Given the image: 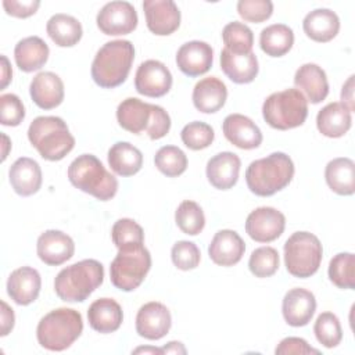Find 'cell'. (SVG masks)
I'll list each match as a JSON object with an SVG mask.
<instances>
[{
    "instance_id": "6da1fadb",
    "label": "cell",
    "mask_w": 355,
    "mask_h": 355,
    "mask_svg": "<svg viewBox=\"0 0 355 355\" xmlns=\"http://www.w3.org/2000/svg\"><path fill=\"white\" fill-rule=\"evenodd\" d=\"M293 176V159L282 151L252 161L245 171V182L250 191L259 197H269L283 190Z\"/></svg>"
},
{
    "instance_id": "7a4b0ae2",
    "label": "cell",
    "mask_w": 355,
    "mask_h": 355,
    "mask_svg": "<svg viewBox=\"0 0 355 355\" xmlns=\"http://www.w3.org/2000/svg\"><path fill=\"white\" fill-rule=\"evenodd\" d=\"M135 47L129 40H111L100 47L92 62V78L100 87L122 85L132 68Z\"/></svg>"
},
{
    "instance_id": "3957f363",
    "label": "cell",
    "mask_w": 355,
    "mask_h": 355,
    "mask_svg": "<svg viewBox=\"0 0 355 355\" xmlns=\"http://www.w3.org/2000/svg\"><path fill=\"white\" fill-rule=\"evenodd\" d=\"M104 280V266L96 259L72 263L54 279V291L65 302L85 301Z\"/></svg>"
},
{
    "instance_id": "277c9868",
    "label": "cell",
    "mask_w": 355,
    "mask_h": 355,
    "mask_svg": "<svg viewBox=\"0 0 355 355\" xmlns=\"http://www.w3.org/2000/svg\"><path fill=\"white\" fill-rule=\"evenodd\" d=\"M28 139L42 158L60 161L75 146V137L60 116H37L28 128Z\"/></svg>"
},
{
    "instance_id": "5b68a950",
    "label": "cell",
    "mask_w": 355,
    "mask_h": 355,
    "mask_svg": "<svg viewBox=\"0 0 355 355\" xmlns=\"http://www.w3.org/2000/svg\"><path fill=\"white\" fill-rule=\"evenodd\" d=\"M68 179L76 189L100 201L111 200L118 191V180L93 154L76 157L68 166Z\"/></svg>"
},
{
    "instance_id": "8992f818",
    "label": "cell",
    "mask_w": 355,
    "mask_h": 355,
    "mask_svg": "<svg viewBox=\"0 0 355 355\" xmlns=\"http://www.w3.org/2000/svg\"><path fill=\"white\" fill-rule=\"evenodd\" d=\"M83 331L82 315L72 308H57L44 315L36 327L39 344L49 351L69 348Z\"/></svg>"
},
{
    "instance_id": "52a82bcc",
    "label": "cell",
    "mask_w": 355,
    "mask_h": 355,
    "mask_svg": "<svg viewBox=\"0 0 355 355\" xmlns=\"http://www.w3.org/2000/svg\"><path fill=\"white\" fill-rule=\"evenodd\" d=\"M262 116L273 129L288 130L305 122L308 116V101L298 89L276 92L263 101Z\"/></svg>"
},
{
    "instance_id": "ba28073f",
    "label": "cell",
    "mask_w": 355,
    "mask_h": 355,
    "mask_svg": "<svg viewBox=\"0 0 355 355\" xmlns=\"http://www.w3.org/2000/svg\"><path fill=\"white\" fill-rule=\"evenodd\" d=\"M323 248L319 239L309 232H295L284 243V263L290 275L305 279L320 266Z\"/></svg>"
},
{
    "instance_id": "9c48e42d",
    "label": "cell",
    "mask_w": 355,
    "mask_h": 355,
    "mask_svg": "<svg viewBox=\"0 0 355 355\" xmlns=\"http://www.w3.org/2000/svg\"><path fill=\"white\" fill-rule=\"evenodd\" d=\"M150 268L151 255L144 244L119 248L110 266L111 283L122 291H133L143 283Z\"/></svg>"
},
{
    "instance_id": "30bf717a",
    "label": "cell",
    "mask_w": 355,
    "mask_h": 355,
    "mask_svg": "<svg viewBox=\"0 0 355 355\" xmlns=\"http://www.w3.org/2000/svg\"><path fill=\"white\" fill-rule=\"evenodd\" d=\"M137 12L129 1H110L96 17L98 29L110 36L128 35L137 26Z\"/></svg>"
},
{
    "instance_id": "8fae6325",
    "label": "cell",
    "mask_w": 355,
    "mask_h": 355,
    "mask_svg": "<svg viewBox=\"0 0 355 355\" xmlns=\"http://www.w3.org/2000/svg\"><path fill=\"white\" fill-rule=\"evenodd\" d=\"M284 227V215L273 207H259L251 211L245 220L247 234L258 243H270L279 239Z\"/></svg>"
},
{
    "instance_id": "7c38bea8",
    "label": "cell",
    "mask_w": 355,
    "mask_h": 355,
    "mask_svg": "<svg viewBox=\"0 0 355 355\" xmlns=\"http://www.w3.org/2000/svg\"><path fill=\"white\" fill-rule=\"evenodd\" d=\"M135 87L143 96L162 97L172 87V73L164 62L147 60L136 71Z\"/></svg>"
},
{
    "instance_id": "4fadbf2b",
    "label": "cell",
    "mask_w": 355,
    "mask_h": 355,
    "mask_svg": "<svg viewBox=\"0 0 355 355\" xmlns=\"http://www.w3.org/2000/svg\"><path fill=\"white\" fill-rule=\"evenodd\" d=\"M172 326L169 309L157 301L140 306L136 315V331L147 340H159L165 337Z\"/></svg>"
},
{
    "instance_id": "5bb4252c",
    "label": "cell",
    "mask_w": 355,
    "mask_h": 355,
    "mask_svg": "<svg viewBox=\"0 0 355 355\" xmlns=\"http://www.w3.org/2000/svg\"><path fill=\"white\" fill-rule=\"evenodd\" d=\"M143 10L147 28L154 35L168 36L180 25V11L172 0H146Z\"/></svg>"
},
{
    "instance_id": "9a60e30c",
    "label": "cell",
    "mask_w": 355,
    "mask_h": 355,
    "mask_svg": "<svg viewBox=\"0 0 355 355\" xmlns=\"http://www.w3.org/2000/svg\"><path fill=\"white\" fill-rule=\"evenodd\" d=\"M214 61L211 44L201 40H191L182 44L176 53L178 68L187 76L196 78L207 73Z\"/></svg>"
},
{
    "instance_id": "2e32d148",
    "label": "cell",
    "mask_w": 355,
    "mask_h": 355,
    "mask_svg": "<svg viewBox=\"0 0 355 355\" xmlns=\"http://www.w3.org/2000/svg\"><path fill=\"white\" fill-rule=\"evenodd\" d=\"M36 252L42 262L50 266H58L72 258L75 252L73 240L61 230H46L36 243Z\"/></svg>"
},
{
    "instance_id": "e0dca14e",
    "label": "cell",
    "mask_w": 355,
    "mask_h": 355,
    "mask_svg": "<svg viewBox=\"0 0 355 355\" xmlns=\"http://www.w3.org/2000/svg\"><path fill=\"white\" fill-rule=\"evenodd\" d=\"M222 130L225 137L241 150H252L262 143V132L252 119L241 114H230L225 118Z\"/></svg>"
},
{
    "instance_id": "ac0fdd59",
    "label": "cell",
    "mask_w": 355,
    "mask_h": 355,
    "mask_svg": "<svg viewBox=\"0 0 355 355\" xmlns=\"http://www.w3.org/2000/svg\"><path fill=\"white\" fill-rule=\"evenodd\" d=\"M316 311L315 295L305 288H291L286 293L282 304L283 318L293 327L306 326Z\"/></svg>"
},
{
    "instance_id": "d6986e66",
    "label": "cell",
    "mask_w": 355,
    "mask_h": 355,
    "mask_svg": "<svg viewBox=\"0 0 355 355\" xmlns=\"http://www.w3.org/2000/svg\"><path fill=\"white\" fill-rule=\"evenodd\" d=\"M245 244L240 234L230 229H223L215 233L208 254L214 263L219 266H233L243 258Z\"/></svg>"
},
{
    "instance_id": "ffe728a7",
    "label": "cell",
    "mask_w": 355,
    "mask_h": 355,
    "mask_svg": "<svg viewBox=\"0 0 355 355\" xmlns=\"http://www.w3.org/2000/svg\"><path fill=\"white\" fill-rule=\"evenodd\" d=\"M241 161L237 154L232 151H222L214 155L207 162L208 182L218 190H229L239 180Z\"/></svg>"
},
{
    "instance_id": "44dd1931",
    "label": "cell",
    "mask_w": 355,
    "mask_h": 355,
    "mask_svg": "<svg viewBox=\"0 0 355 355\" xmlns=\"http://www.w3.org/2000/svg\"><path fill=\"white\" fill-rule=\"evenodd\" d=\"M40 287V275L31 266H21L12 270L7 280V294L18 305L32 304L39 297Z\"/></svg>"
},
{
    "instance_id": "7402d4cb",
    "label": "cell",
    "mask_w": 355,
    "mask_h": 355,
    "mask_svg": "<svg viewBox=\"0 0 355 355\" xmlns=\"http://www.w3.org/2000/svg\"><path fill=\"white\" fill-rule=\"evenodd\" d=\"M29 93L39 108L51 110L58 107L64 100V83L54 72H39L31 82Z\"/></svg>"
},
{
    "instance_id": "603a6c76",
    "label": "cell",
    "mask_w": 355,
    "mask_h": 355,
    "mask_svg": "<svg viewBox=\"0 0 355 355\" xmlns=\"http://www.w3.org/2000/svg\"><path fill=\"white\" fill-rule=\"evenodd\" d=\"M220 68L232 82L239 85L252 82L259 69L257 55L252 51L234 53L226 47L220 53Z\"/></svg>"
},
{
    "instance_id": "cb8c5ba5",
    "label": "cell",
    "mask_w": 355,
    "mask_h": 355,
    "mask_svg": "<svg viewBox=\"0 0 355 355\" xmlns=\"http://www.w3.org/2000/svg\"><path fill=\"white\" fill-rule=\"evenodd\" d=\"M193 104L204 114L218 112L226 103V85L216 76H208L196 83L193 89Z\"/></svg>"
},
{
    "instance_id": "d4e9b609",
    "label": "cell",
    "mask_w": 355,
    "mask_h": 355,
    "mask_svg": "<svg viewBox=\"0 0 355 355\" xmlns=\"http://www.w3.org/2000/svg\"><path fill=\"white\" fill-rule=\"evenodd\" d=\"M8 178L14 191L22 197L37 193L42 186V169L35 159L28 157H21L11 165Z\"/></svg>"
},
{
    "instance_id": "484cf974",
    "label": "cell",
    "mask_w": 355,
    "mask_h": 355,
    "mask_svg": "<svg viewBox=\"0 0 355 355\" xmlns=\"http://www.w3.org/2000/svg\"><path fill=\"white\" fill-rule=\"evenodd\" d=\"M294 85L305 93L306 101L318 104L329 94V82L326 72L316 64L308 62L301 65L294 75Z\"/></svg>"
},
{
    "instance_id": "4316f807",
    "label": "cell",
    "mask_w": 355,
    "mask_h": 355,
    "mask_svg": "<svg viewBox=\"0 0 355 355\" xmlns=\"http://www.w3.org/2000/svg\"><path fill=\"white\" fill-rule=\"evenodd\" d=\"M87 320L93 330L103 334L112 333L122 324V308L112 298H98L89 306Z\"/></svg>"
},
{
    "instance_id": "83f0119b",
    "label": "cell",
    "mask_w": 355,
    "mask_h": 355,
    "mask_svg": "<svg viewBox=\"0 0 355 355\" xmlns=\"http://www.w3.org/2000/svg\"><path fill=\"white\" fill-rule=\"evenodd\" d=\"M302 28L309 39L318 43H326L337 36L340 31V18L329 8H316L305 15Z\"/></svg>"
},
{
    "instance_id": "f1b7e54d",
    "label": "cell",
    "mask_w": 355,
    "mask_h": 355,
    "mask_svg": "<svg viewBox=\"0 0 355 355\" xmlns=\"http://www.w3.org/2000/svg\"><path fill=\"white\" fill-rule=\"evenodd\" d=\"M351 111L338 101L329 103L316 115L318 130L326 137H341L351 128Z\"/></svg>"
},
{
    "instance_id": "f546056e",
    "label": "cell",
    "mask_w": 355,
    "mask_h": 355,
    "mask_svg": "<svg viewBox=\"0 0 355 355\" xmlns=\"http://www.w3.org/2000/svg\"><path fill=\"white\" fill-rule=\"evenodd\" d=\"M116 119L122 129L139 135L147 130L151 121V104L136 97L125 98L116 108Z\"/></svg>"
},
{
    "instance_id": "4dcf8cb0",
    "label": "cell",
    "mask_w": 355,
    "mask_h": 355,
    "mask_svg": "<svg viewBox=\"0 0 355 355\" xmlns=\"http://www.w3.org/2000/svg\"><path fill=\"white\" fill-rule=\"evenodd\" d=\"M49 53V46L42 37L28 36L15 44L14 58L21 71L33 72L47 62Z\"/></svg>"
},
{
    "instance_id": "1f68e13d",
    "label": "cell",
    "mask_w": 355,
    "mask_h": 355,
    "mask_svg": "<svg viewBox=\"0 0 355 355\" xmlns=\"http://www.w3.org/2000/svg\"><path fill=\"white\" fill-rule=\"evenodd\" d=\"M327 186L340 196H352L355 191V164L351 158L338 157L327 162L324 169Z\"/></svg>"
},
{
    "instance_id": "d6a6232c",
    "label": "cell",
    "mask_w": 355,
    "mask_h": 355,
    "mask_svg": "<svg viewBox=\"0 0 355 355\" xmlns=\"http://www.w3.org/2000/svg\"><path fill=\"white\" fill-rule=\"evenodd\" d=\"M108 164L116 175L133 176L143 166V154L128 141H116L108 150Z\"/></svg>"
},
{
    "instance_id": "836d02e7",
    "label": "cell",
    "mask_w": 355,
    "mask_h": 355,
    "mask_svg": "<svg viewBox=\"0 0 355 355\" xmlns=\"http://www.w3.org/2000/svg\"><path fill=\"white\" fill-rule=\"evenodd\" d=\"M47 35L60 47H72L82 39L80 22L68 14H54L46 25Z\"/></svg>"
},
{
    "instance_id": "e575fe53",
    "label": "cell",
    "mask_w": 355,
    "mask_h": 355,
    "mask_svg": "<svg viewBox=\"0 0 355 355\" xmlns=\"http://www.w3.org/2000/svg\"><path fill=\"white\" fill-rule=\"evenodd\" d=\"M294 32L286 24H273L261 31L259 46L270 57H282L291 50Z\"/></svg>"
},
{
    "instance_id": "d590c367",
    "label": "cell",
    "mask_w": 355,
    "mask_h": 355,
    "mask_svg": "<svg viewBox=\"0 0 355 355\" xmlns=\"http://www.w3.org/2000/svg\"><path fill=\"white\" fill-rule=\"evenodd\" d=\"M329 279L338 288L355 287V257L352 252H340L329 263Z\"/></svg>"
},
{
    "instance_id": "8d00e7d4",
    "label": "cell",
    "mask_w": 355,
    "mask_h": 355,
    "mask_svg": "<svg viewBox=\"0 0 355 355\" xmlns=\"http://www.w3.org/2000/svg\"><path fill=\"white\" fill-rule=\"evenodd\" d=\"M175 220L178 227L189 236H197L205 226L202 208L191 200H184L179 204L175 212Z\"/></svg>"
},
{
    "instance_id": "74e56055",
    "label": "cell",
    "mask_w": 355,
    "mask_h": 355,
    "mask_svg": "<svg viewBox=\"0 0 355 355\" xmlns=\"http://www.w3.org/2000/svg\"><path fill=\"white\" fill-rule=\"evenodd\" d=\"M154 164L165 176L176 178L186 171L187 157L183 150L176 146H164L155 153Z\"/></svg>"
},
{
    "instance_id": "f35d334b",
    "label": "cell",
    "mask_w": 355,
    "mask_h": 355,
    "mask_svg": "<svg viewBox=\"0 0 355 355\" xmlns=\"http://www.w3.org/2000/svg\"><path fill=\"white\" fill-rule=\"evenodd\" d=\"M222 39L225 47L234 53H250L252 51L254 33L243 22H229L222 31Z\"/></svg>"
},
{
    "instance_id": "ab89813d",
    "label": "cell",
    "mask_w": 355,
    "mask_h": 355,
    "mask_svg": "<svg viewBox=\"0 0 355 355\" xmlns=\"http://www.w3.org/2000/svg\"><path fill=\"white\" fill-rule=\"evenodd\" d=\"M111 237L118 250L143 245L144 243V232L141 226L130 218L118 219L112 226Z\"/></svg>"
},
{
    "instance_id": "60d3db41",
    "label": "cell",
    "mask_w": 355,
    "mask_h": 355,
    "mask_svg": "<svg viewBox=\"0 0 355 355\" xmlns=\"http://www.w3.org/2000/svg\"><path fill=\"white\" fill-rule=\"evenodd\" d=\"M316 340L326 348H334L341 343L343 330L338 318L333 312H322L313 326Z\"/></svg>"
},
{
    "instance_id": "b9f144b4",
    "label": "cell",
    "mask_w": 355,
    "mask_h": 355,
    "mask_svg": "<svg viewBox=\"0 0 355 355\" xmlns=\"http://www.w3.org/2000/svg\"><path fill=\"white\" fill-rule=\"evenodd\" d=\"M248 268L257 277H269L279 269V252L269 245L255 248L250 257Z\"/></svg>"
},
{
    "instance_id": "7bdbcfd3",
    "label": "cell",
    "mask_w": 355,
    "mask_h": 355,
    "mask_svg": "<svg viewBox=\"0 0 355 355\" xmlns=\"http://www.w3.org/2000/svg\"><path fill=\"white\" fill-rule=\"evenodd\" d=\"M182 141L190 150L198 151L209 147L215 139L214 129L201 121H193L187 123L180 132Z\"/></svg>"
},
{
    "instance_id": "ee69618b",
    "label": "cell",
    "mask_w": 355,
    "mask_h": 355,
    "mask_svg": "<svg viewBox=\"0 0 355 355\" xmlns=\"http://www.w3.org/2000/svg\"><path fill=\"white\" fill-rule=\"evenodd\" d=\"M173 265L180 270L196 269L200 263L201 254L198 247L193 241L180 240L173 244L171 251Z\"/></svg>"
},
{
    "instance_id": "f6af8a7d",
    "label": "cell",
    "mask_w": 355,
    "mask_h": 355,
    "mask_svg": "<svg viewBox=\"0 0 355 355\" xmlns=\"http://www.w3.org/2000/svg\"><path fill=\"white\" fill-rule=\"evenodd\" d=\"M25 118V107L17 94L0 96V122L4 126H18Z\"/></svg>"
},
{
    "instance_id": "bcb514c9",
    "label": "cell",
    "mask_w": 355,
    "mask_h": 355,
    "mask_svg": "<svg viewBox=\"0 0 355 355\" xmlns=\"http://www.w3.org/2000/svg\"><path fill=\"white\" fill-rule=\"evenodd\" d=\"M239 15L248 22H263L270 18L273 12V3L270 0H240L237 3Z\"/></svg>"
},
{
    "instance_id": "7dc6e473",
    "label": "cell",
    "mask_w": 355,
    "mask_h": 355,
    "mask_svg": "<svg viewBox=\"0 0 355 355\" xmlns=\"http://www.w3.org/2000/svg\"><path fill=\"white\" fill-rule=\"evenodd\" d=\"M171 129V116L159 105L151 104V121L147 128V135L151 140L162 139Z\"/></svg>"
},
{
    "instance_id": "c3c4849f",
    "label": "cell",
    "mask_w": 355,
    "mask_h": 355,
    "mask_svg": "<svg viewBox=\"0 0 355 355\" xmlns=\"http://www.w3.org/2000/svg\"><path fill=\"white\" fill-rule=\"evenodd\" d=\"M277 355L286 354H319L318 349L312 348L304 338L300 337H286L283 338L275 349Z\"/></svg>"
},
{
    "instance_id": "681fc988",
    "label": "cell",
    "mask_w": 355,
    "mask_h": 355,
    "mask_svg": "<svg viewBox=\"0 0 355 355\" xmlns=\"http://www.w3.org/2000/svg\"><path fill=\"white\" fill-rule=\"evenodd\" d=\"M40 6V1L37 0H29V1H17V0H4L3 7L6 12L11 17L17 18H28L33 15Z\"/></svg>"
},
{
    "instance_id": "f907efd6",
    "label": "cell",
    "mask_w": 355,
    "mask_h": 355,
    "mask_svg": "<svg viewBox=\"0 0 355 355\" xmlns=\"http://www.w3.org/2000/svg\"><path fill=\"white\" fill-rule=\"evenodd\" d=\"M15 316L14 311L7 305L6 301H1V309H0V336H7L12 327H14Z\"/></svg>"
},
{
    "instance_id": "816d5d0a",
    "label": "cell",
    "mask_w": 355,
    "mask_h": 355,
    "mask_svg": "<svg viewBox=\"0 0 355 355\" xmlns=\"http://www.w3.org/2000/svg\"><path fill=\"white\" fill-rule=\"evenodd\" d=\"M354 75H351L341 89L343 104L352 112L354 111Z\"/></svg>"
},
{
    "instance_id": "f5cc1de1",
    "label": "cell",
    "mask_w": 355,
    "mask_h": 355,
    "mask_svg": "<svg viewBox=\"0 0 355 355\" xmlns=\"http://www.w3.org/2000/svg\"><path fill=\"white\" fill-rule=\"evenodd\" d=\"M11 76H12V71H11L10 62L6 55H1V86H0L1 90L6 89V86L10 83Z\"/></svg>"
},
{
    "instance_id": "db71d44e",
    "label": "cell",
    "mask_w": 355,
    "mask_h": 355,
    "mask_svg": "<svg viewBox=\"0 0 355 355\" xmlns=\"http://www.w3.org/2000/svg\"><path fill=\"white\" fill-rule=\"evenodd\" d=\"M164 354H186V348L179 341H169L166 345L162 347Z\"/></svg>"
},
{
    "instance_id": "11a10c76",
    "label": "cell",
    "mask_w": 355,
    "mask_h": 355,
    "mask_svg": "<svg viewBox=\"0 0 355 355\" xmlns=\"http://www.w3.org/2000/svg\"><path fill=\"white\" fill-rule=\"evenodd\" d=\"M132 354H159L162 355L164 351L162 348H155V347H139L132 351Z\"/></svg>"
},
{
    "instance_id": "9f6ffc18",
    "label": "cell",
    "mask_w": 355,
    "mask_h": 355,
    "mask_svg": "<svg viewBox=\"0 0 355 355\" xmlns=\"http://www.w3.org/2000/svg\"><path fill=\"white\" fill-rule=\"evenodd\" d=\"M1 137H3V144H4V146H3V157H1V161H4V159L7 158V154H8V147H10L11 144H10V140H8V137H7L4 133L1 135Z\"/></svg>"
}]
</instances>
